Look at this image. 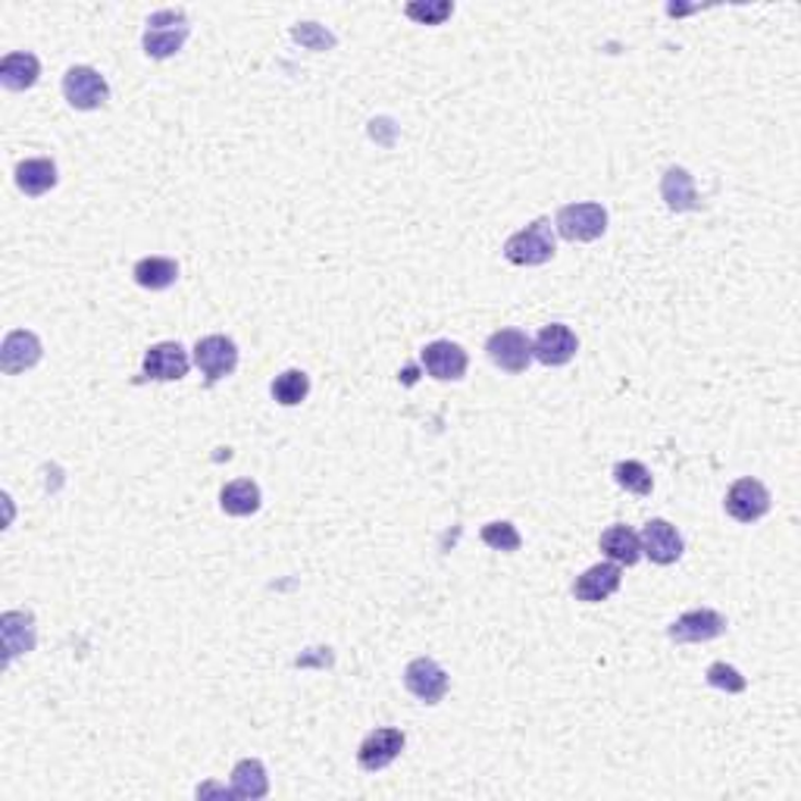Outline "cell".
I'll list each match as a JSON object with an SVG mask.
<instances>
[{
	"label": "cell",
	"mask_w": 801,
	"mask_h": 801,
	"mask_svg": "<svg viewBox=\"0 0 801 801\" xmlns=\"http://www.w3.org/2000/svg\"><path fill=\"white\" fill-rule=\"evenodd\" d=\"M558 236L566 241H595L608 232V211L595 201L583 204H564L554 216Z\"/></svg>",
	"instance_id": "3"
},
{
	"label": "cell",
	"mask_w": 801,
	"mask_h": 801,
	"mask_svg": "<svg viewBox=\"0 0 801 801\" xmlns=\"http://www.w3.org/2000/svg\"><path fill=\"white\" fill-rule=\"evenodd\" d=\"M404 13L420 25H442L454 13L451 0H414L404 7Z\"/></svg>",
	"instance_id": "27"
},
{
	"label": "cell",
	"mask_w": 801,
	"mask_h": 801,
	"mask_svg": "<svg viewBox=\"0 0 801 801\" xmlns=\"http://www.w3.org/2000/svg\"><path fill=\"white\" fill-rule=\"evenodd\" d=\"M189 38V20L182 10H157L151 20H147V28H144V53L154 57V60H166L172 53H179L182 45Z\"/></svg>",
	"instance_id": "2"
},
{
	"label": "cell",
	"mask_w": 801,
	"mask_h": 801,
	"mask_svg": "<svg viewBox=\"0 0 801 801\" xmlns=\"http://www.w3.org/2000/svg\"><path fill=\"white\" fill-rule=\"evenodd\" d=\"M601 551L611 558L613 564L633 566L638 564V558H642V542H638V536L630 529V526H620V523H617V526L601 533Z\"/></svg>",
	"instance_id": "21"
},
{
	"label": "cell",
	"mask_w": 801,
	"mask_h": 801,
	"mask_svg": "<svg viewBox=\"0 0 801 801\" xmlns=\"http://www.w3.org/2000/svg\"><path fill=\"white\" fill-rule=\"evenodd\" d=\"M727 633V617L710 608H698V611H685L680 620L670 623L667 636L677 645H689V642H710V638Z\"/></svg>",
	"instance_id": "12"
},
{
	"label": "cell",
	"mask_w": 801,
	"mask_h": 801,
	"mask_svg": "<svg viewBox=\"0 0 801 801\" xmlns=\"http://www.w3.org/2000/svg\"><path fill=\"white\" fill-rule=\"evenodd\" d=\"M38 360H41V342H38L35 332L16 330L3 338V348H0V370H3L7 376H16V373L32 370Z\"/></svg>",
	"instance_id": "15"
},
{
	"label": "cell",
	"mask_w": 801,
	"mask_h": 801,
	"mask_svg": "<svg viewBox=\"0 0 801 801\" xmlns=\"http://www.w3.org/2000/svg\"><path fill=\"white\" fill-rule=\"evenodd\" d=\"M486 354L504 373H526L533 363V342L529 335L519 330H498L489 342H486Z\"/></svg>",
	"instance_id": "5"
},
{
	"label": "cell",
	"mask_w": 801,
	"mask_h": 801,
	"mask_svg": "<svg viewBox=\"0 0 801 801\" xmlns=\"http://www.w3.org/2000/svg\"><path fill=\"white\" fill-rule=\"evenodd\" d=\"M482 542L489 545V548H495V551H517L519 545H523V539H519V533L514 523L498 519V523L482 526Z\"/></svg>",
	"instance_id": "28"
},
{
	"label": "cell",
	"mask_w": 801,
	"mask_h": 801,
	"mask_svg": "<svg viewBox=\"0 0 801 801\" xmlns=\"http://www.w3.org/2000/svg\"><path fill=\"white\" fill-rule=\"evenodd\" d=\"M558 244H554V232H551V219L539 216L533 219L526 229H519L504 241V258L514 266H542L554 258Z\"/></svg>",
	"instance_id": "1"
},
{
	"label": "cell",
	"mask_w": 801,
	"mask_h": 801,
	"mask_svg": "<svg viewBox=\"0 0 801 801\" xmlns=\"http://www.w3.org/2000/svg\"><path fill=\"white\" fill-rule=\"evenodd\" d=\"M38 75H41V63L28 50L7 53L0 60V82H3L7 92H25V88H32L38 82Z\"/></svg>",
	"instance_id": "19"
},
{
	"label": "cell",
	"mask_w": 801,
	"mask_h": 801,
	"mask_svg": "<svg viewBox=\"0 0 801 801\" xmlns=\"http://www.w3.org/2000/svg\"><path fill=\"white\" fill-rule=\"evenodd\" d=\"M623 583V570L620 564H595L589 566L576 583H573V595L586 605H598V601H608L613 591L620 589Z\"/></svg>",
	"instance_id": "16"
},
{
	"label": "cell",
	"mask_w": 801,
	"mask_h": 801,
	"mask_svg": "<svg viewBox=\"0 0 801 801\" xmlns=\"http://www.w3.org/2000/svg\"><path fill=\"white\" fill-rule=\"evenodd\" d=\"M0 636H3V660L13 663L20 655L35 648V617L23 611H7L0 617Z\"/></svg>",
	"instance_id": "17"
},
{
	"label": "cell",
	"mask_w": 801,
	"mask_h": 801,
	"mask_svg": "<svg viewBox=\"0 0 801 801\" xmlns=\"http://www.w3.org/2000/svg\"><path fill=\"white\" fill-rule=\"evenodd\" d=\"M420 360H423L426 373L432 379H439V382H457V379H464L467 363H470L467 351L461 345H454V342H432V345H426Z\"/></svg>",
	"instance_id": "14"
},
{
	"label": "cell",
	"mask_w": 801,
	"mask_h": 801,
	"mask_svg": "<svg viewBox=\"0 0 801 801\" xmlns=\"http://www.w3.org/2000/svg\"><path fill=\"white\" fill-rule=\"evenodd\" d=\"M613 482H617L620 489L633 492V495H651V489H655L651 473H648L645 464H638V461H620V464L613 467Z\"/></svg>",
	"instance_id": "26"
},
{
	"label": "cell",
	"mask_w": 801,
	"mask_h": 801,
	"mask_svg": "<svg viewBox=\"0 0 801 801\" xmlns=\"http://www.w3.org/2000/svg\"><path fill=\"white\" fill-rule=\"evenodd\" d=\"M291 35H295V41H301V45H307V48H313V50H326L335 45V38H332L330 32H323V28H320L316 23L298 25Z\"/></svg>",
	"instance_id": "30"
},
{
	"label": "cell",
	"mask_w": 801,
	"mask_h": 801,
	"mask_svg": "<svg viewBox=\"0 0 801 801\" xmlns=\"http://www.w3.org/2000/svg\"><path fill=\"white\" fill-rule=\"evenodd\" d=\"M194 363L198 370L207 376L211 385H216L219 379L232 376L238 367V348L232 338L226 335H207L194 345Z\"/></svg>",
	"instance_id": "6"
},
{
	"label": "cell",
	"mask_w": 801,
	"mask_h": 801,
	"mask_svg": "<svg viewBox=\"0 0 801 801\" xmlns=\"http://www.w3.org/2000/svg\"><path fill=\"white\" fill-rule=\"evenodd\" d=\"M705 680L714 685V689H720V692H730V695H739V692H745V689H749L745 677H742V673H739L736 667L724 663V660H717V663H710V667H707Z\"/></svg>",
	"instance_id": "29"
},
{
	"label": "cell",
	"mask_w": 801,
	"mask_h": 801,
	"mask_svg": "<svg viewBox=\"0 0 801 801\" xmlns=\"http://www.w3.org/2000/svg\"><path fill=\"white\" fill-rule=\"evenodd\" d=\"M404 685L423 705H439L449 695V673L432 658H417L404 670Z\"/></svg>",
	"instance_id": "8"
},
{
	"label": "cell",
	"mask_w": 801,
	"mask_h": 801,
	"mask_svg": "<svg viewBox=\"0 0 801 801\" xmlns=\"http://www.w3.org/2000/svg\"><path fill=\"white\" fill-rule=\"evenodd\" d=\"M266 792H270V779L258 757L238 761L232 770V796L236 799H266Z\"/></svg>",
	"instance_id": "22"
},
{
	"label": "cell",
	"mask_w": 801,
	"mask_h": 801,
	"mask_svg": "<svg viewBox=\"0 0 801 801\" xmlns=\"http://www.w3.org/2000/svg\"><path fill=\"white\" fill-rule=\"evenodd\" d=\"M63 95L75 110H100L110 100V85L92 67H72L63 75Z\"/></svg>",
	"instance_id": "4"
},
{
	"label": "cell",
	"mask_w": 801,
	"mask_h": 801,
	"mask_svg": "<svg viewBox=\"0 0 801 801\" xmlns=\"http://www.w3.org/2000/svg\"><path fill=\"white\" fill-rule=\"evenodd\" d=\"M724 507H727V514H730L732 519H739V523H757V519L770 511V492H767V486H764L761 479L745 476V479H736V482H732Z\"/></svg>",
	"instance_id": "7"
},
{
	"label": "cell",
	"mask_w": 801,
	"mask_h": 801,
	"mask_svg": "<svg viewBox=\"0 0 801 801\" xmlns=\"http://www.w3.org/2000/svg\"><path fill=\"white\" fill-rule=\"evenodd\" d=\"M219 507L229 517H251L260 511V489L251 479H236L219 492Z\"/></svg>",
	"instance_id": "23"
},
{
	"label": "cell",
	"mask_w": 801,
	"mask_h": 801,
	"mask_svg": "<svg viewBox=\"0 0 801 801\" xmlns=\"http://www.w3.org/2000/svg\"><path fill=\"white\" fill-rule=\"evenodd\" d=\"M132 276L147 291H164L179 279V263L169 258H142L135 263Z\"/></svg>",
	"instance_id": "24"
},
{
	"label": "cell",
	"mask_w": 801,
	"mask_h": 801,
	"mask_svg": "<svg viewBox=\"0 0 801 801\" xmlns=\"http://www.w3.org/2000/svg\"><path fill=\"white\" fill-rule=\"evenodd\" d=\"M576 351H579V338L564 323L542 326V332L533 342V357L545 367H564L576 357Z\"/></svg>",
	"instance_id": "13"
},
{
	"label": "cell",
	"mask_w": 801,
	"mask_h": 801,
	"mask_svg": "<svg viewBox=\"0 0 801 801\" xmlns=\"http://www.w3.org/2000/svg\"><path fill=\"white\" fill-rule=\"evenodd\" d=\"M638 542H642V554H645L651 564L670 566L683 558V536H680L677 526L667 523V519H651V523H645Z\"/></svg>",
	"instance_id": "9"
},
{
	"label": "cell",
	"mask_w": 801,
	"mask_h": 801,
	"mask_svg": "<svg viewBox=\"0 0 801 801\" xmlns=\"http://www.w3.org/2000/svg\"><path fill=\"white\" fill-rule=\"evenodd\" d=\"M53 186H57V166L48 157L23 160L16 166V189L23 191L25 198H41Z\"/></svg>",
	"instance_id": "20"
},
{
	"label": "cell",
	"mask_w": 801,
	"mask_h": 801,
	"mask_svg": "<svg viewBox=\"0 0 801 801\" xmlns=\"http://www.w3.org/2000/svg\"><path fill=\"white\" fill-rule=\"evenodd\" d=\"M660 198L663 204L673 213H685V211H698V191H695V182L689 176V169L683 166H670L660 179Z\"/></svg>",
	"instance_id": "18"
},
{
	"label": "cell",
	"mask_w": 801,
	"mask_h": 801,
	"mask_svg": "<svg viewBox=\"0 0 801 801\" xmlns=\"http://www.w3.org/2000/svg\"><path fill=\"white\" fill-rule=\"evenodd\" d=\"M270 392H273L276 404L295 407V404H301L310 395V376H307L304 370H285L283 376L273 379V388Z\"/></svg>",
	"instance_id": "25"
},
{
	"label": "cell",
	"mask_w": 801,
	"mask_h": 801,
	"mask_svg": "<svg viewBox=\"0 0 801 801\" xmlns=\"http://www.w3.org/2000/svg\"><path fill=\"white\" fill-rule=\"evenodd\" d=\"M191 370V360L186 348L179 342H160V345H151L144 354L142 376L154 379V382H176V379H186Z\"/></svg>",
	"instance_id": "10"
},
{
	"label": "cell",
	"mask_w": 801,
	"mask_h": 801,
	"mask_svg": "<svg viewBox=\"0 0 801 801\" xmlns=\"http://www.w3.org/2000/svg\"><path fill=\"white\" fill-rule=\"evenodd\" d=\"M404 732L395 730V727H382V730H373L357 749V764L367 770V774H379L385 770L400 752H404Z\"/></svg>",
	"instance_id": "11"
}]
</instances>
